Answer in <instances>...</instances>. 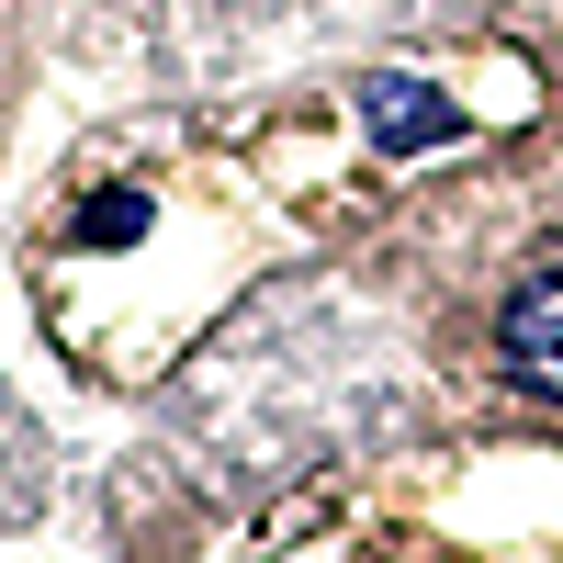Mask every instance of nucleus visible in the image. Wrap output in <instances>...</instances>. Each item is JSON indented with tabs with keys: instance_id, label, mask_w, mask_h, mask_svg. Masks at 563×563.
Here are the masks:
<instances>
[{
	"instance_id": "f03ea898",
	"label": "nucleus",
	"mask_w": 563,
	"mask_h": 563,
	"mask_svg": "<svg viewBox=\"0 0 563 563\" xmlns=\"http://www.w3.org/2000/svg\"><path fill=\"white\" fill-rule=\"evenodd\" d=\"M372 135H384V147H440L451 102H429L417 79H384V90H372Z\"/></svg>"
},
{
	"instance_id": "7ed1b4c3",
	"label": "nucleus",
	"mask_w": 563,
	"mask_h": 563,
	"mask_svg": "<svg viewBox=\"0 0 563 563\" xmlns=\"http://www.w3.org/2000/svg\"><path fill=\"white\" fill-rule=\"evenodd\" d=\"M135 225H147V203H135V192H113V203H90V238H135Z\"/></svg>"
},
{
	"instance_id": "f257e3e1",
	"label": "nucleus",
	"mask_w": 563,
	"mask_h": 563,
	"mask_svg": "<svg viewBox=\"0 0 563 563\" xmlns=\"http://www.w3.org/2000/svg\"><path fill=\"white\" fill-rule=\"evenodd\" d=\"M507 361H519L541 395H563V260L507 294Z\"/></svg>"
}]
</instances>
